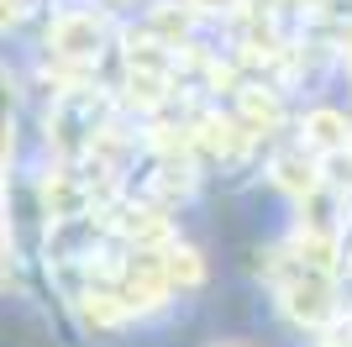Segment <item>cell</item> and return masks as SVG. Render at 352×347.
Segmentation results:
<instances>
[{"instance_id":"4fadbf2b","label":"cell","mask_w":352,"mask_h":347,"mask_svg":"<svg viewBox=\"0 0 352 347\" xmlns=\"http://www.w3.org/2000/svg\"><path fill=\"white\" fill-rule=\"evenodd\" d=\"M126 316H132V311L121 305L116 289H89V295H85V321H89V326H121Z\"/></svg>"},{"instance_id":"ba28073f","label":"cell","mask_w":352,"mask_h":347,"mask_svg":"<svg viewBox=\"0 0 352 347\" xmlns=\"http://www.w3.org/2000/svg\"><path fill=\"white\" fill-rule=\"evenodd\" d=\"M195 147H206V153H216V158H236V153H242V127H236L232 116H200V121H195Z\"/></svg>"},{"instance_id":"8fae6325","label":"cell","mask_w":352,"mask_h":347,"mask_svg":"<svg viewBox=\"0 0 352 347\" xmlns=\"http://www.w3.org/2000/svg\"><path fill=\"white\" fill-rule=\"evenodd\" d=\"M163 269H168V284L174 289H200L206 284V263H200V253L184 247V242L163 247Z\"/></svg>"},{"instance_id":"5b68a950","label":"cell","mask_w":352,"mask_h":347,"mask_svg":"<svg viewBox=\"0 0 352 347\" xmlns=\"http://www.w3.org/2000/svg\"><path fill=\"white\" fill-rule=\"evenodd\" d=\"M268 174H274V185H279V189H289L294 200H310V195L321 189V163H316L310 147H289V153H279V158L268 163Z\"/></svg>"},{"instance_id":"2e32d148","label":"cell","mask_w":352,"mask_h":347,"mask_svg":"<svg viewBox=\"0 0 352 347\" xmlns=\"http://www.w3.org/2000/svg\"><path fill=\"white\" fill-rule=\"evenodd\" d=\"M326 347H352V337H347V342H342V337H326Z\"/></svg>"},{"instance_id":"7c38bea8","label":"cell","mask_w":352,"mask_h":347,"mask_svg":"<svg viewBox=\"0 0 352 347\" xmlns=\"http://www.w3.org/2000/svg\"><path fill=\"white\" fill-rule=\"evenodd\" d=\"M126 95L121 101L126 105H137V111H158L163 101H168V90H174V79H163V74H137V69H126Z\"/></svg>"},{"instance_id":"e0dca14e","label":"cell","mask_w":352,"mask_h":347,"mask_svg":"<svg viewBox=\"0 0 352 347\" xmlns=\"http://www.w3.org/2000/svg\"><path fill=\"white\" fill-rule=\"evenodd\" d=\"M216 347H242V342H216Z\"/></svg>"},{"instance_id":"52a82bcc","label":"cell","mask_w":352,"mask_h":347,"mask_svg":"<svg viewBox=\"0 0 352 347\" xmlns=\"http://www.w3.org/2000/svg\"><path fill=\"white\" fill-rule=\"evenodd\" d=\"M43 200H47V216H53V221H74V216H85V211H89L95 189L79 185L69 169H58L53 179H43Z\"/></svg>"},{"instance_id":"30bf717a","label":"cell","mask_w":352,"mask_h":347,"mask_svg":"<svg viewBox=\"0 0 352 347\" xmlns=\"http://www.w3.org/2000/svg\"><path fill=\"white\" fill-rule=\"evenodd\" d=\"M190 6H153L147 11V37H158V43L168 48H184V37H190Z\"/></svg>"},{"instance_id":"7a4b0ae2","label":"cell","mask_w":352,"mask_h":347,"mask_svg":"<svg viewBox=\"0 0 352 347\" xmlns=\"http://www.w3.org/2000/svg\"><path fill=\"white\" fill-rule=\"evenodd\" d=\"M47 143L58 158H85L100 143V101L85 90H69L53 101V116H47Z\"/></svg>"},{"instance_id":"6da1fadb","label":"cell","mask_w":352,"mask_h":347,"mask_svg":"<svg viewBox=\"0 0 352 347\" xmlns=\"http://www.w3.org/2000/svg\"><path fill=\"white\" fill-rule=\"evenodd\" d=\"M279 305L284 316L294 326H305V332H326L331 321H337V284L326 269H310V263L294 258L289 279H279Z\"/></svg>"},{"instance_id":"8992f818","label":"cell","mask_w":352,"mask_h":347,"mask_svg":"<svg viewBox=\"0 0 352 347\" xmlns=\"http://www.w3.org/2000/svg\"><path fill=\"white\" fill-rule=\"evenodd\" d=\"M116 231L126 237L132 247H147V253H163V247H174V227L163 211L153 205H137V211H121L116 216Z\"/></svg>"},{"instance_id":"9a60e30c","label":"cell","mask_w":352,"mask_h":347,"mask_svg":"<svg viewBox=\"0 0 352 347\" xmlns=\"http://www.w3.org/2000/svg\"><path fill=\"white\" fill-rule=\"evenodd\" d=\"M21 21V0H6V27H16Z\"/></svg>"},{"instance_id":"277c9868","label":"cell","mask_w":352,"mask_h":347,"mask_svg":"<svg viewBox=\"0 0 352 347\" xmlns=\"http://www.w3.org/2000/svg\"><path fill=\"white\" fill-rule=\"evenodd\" d=\"M300 147H310L316 158H337V153H352V121L342 111H305L300 121Z\"/></svg>"},{"instance_id":"9c48e42d","label":"cell","mask_w":352,"mask_h":347,"mask_svg":"<svg viewBox=\"0 0 352 347\" xmlns=\"http://www.w3.org/2000/svg\"><path fill=\"white\" fill-rule=\"evenodd\" d=\"M236 101H242V116H248V127H258V132H274V127L284 121L279 95H274V90H263V85H242V90H236Z\"/></svg>"},{"instance_id":"3957f363","label":"cell","mask_w":352,"mask_h":347,"mask_svg":"<svg viewBox=\"0 0 352 347\" xmlns=\"http://www.w3.org/2000/svg\"><path fill=\"white\" fill-rule=\"evenodd\" d=\"M105 37H111V27H105V16L95 11H58L53 16V27H47V53H53V63H74V69H95V58H100Z\"/></svg>"},{"instance_id":"5bb4252c","label":"cell","mask_w":352,"mask_h":347,"mask_svg":"<svg viewBox=\"0 0 352 347\" xmlns=\"http://www.w3.org/2000/svg\"><path fill=\"white\" fill-rule=\"evenodd\" d=\"M195 16H236L242 11V0H184Z\"/></svg>"}]
</instances>
